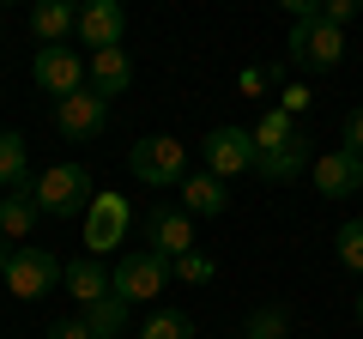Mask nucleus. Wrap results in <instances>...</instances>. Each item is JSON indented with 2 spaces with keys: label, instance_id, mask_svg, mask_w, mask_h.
I'll return each instance as SVG.
<instances>
[{
  "label": "nucleus",
  "instance_id": "f03ea898",
  "mask_svg": "<svg viewBox=\"0 0 363 339\" xmlns=\"http://www.w3.org/2000/svg\"><path fill=\"white\" fill-rule=\"evenodd\" d=\"M30 200H37V212L43 218H73V212H91V176L79 164H55V170H43L37 182H30Z\"/></svg>",
  "mask_w": 363,
  "mask_h": 339
},
{
  "label": "nucleus",
  "instance_id": "9b49d317",
  "mask_svg": "<svg viewBox=\"0 0 363 339\" xmlns=\"http://www.w3.org/2000/svg\"><path fill=\"white\" fill-rule=\"evenodd\" d=\"M145 236H152V255H164V261L194 255V218H188L182 206H152V218H145Z\"/></svg>",
  "mask_w": 363,
  "mask_h": 339
},
{
  "label": "nucleus",
  "instance_id": "ddd939ff",
  "mask_svg": "<svg viewBox=\"0 0 363 339\" xmlns=\"http://www.w3.org/2000/svg\"><path fill=\"white\" fill-rule=\"evenodd\" d=\"M121 30H128V13H121L116 0H91V6H79V37H85V49H121Z\"/></svg>",
  "mask_w": 363,
  "mask_h": 339
},
{
  "label": "nucleus",
  "instance_id": "393cba45",
  "mask_svg": "<svg viewBox=\"0 0 363 339\" xmlns=\"http://www.w3.org/2000/svg\"><path fill=\"white\" fill-rule=\"evenodd\" d=\"M248 339H285V315L279 309H255L248 315Z\"/></svg>",
  "mask_w": 363,
  "mask_h": 339
},
{
  "label": "nucleus",
  "instance_id": "20e7f679",
  "mask_svg": "<svg viewBox=\"0 0 363 339\" xmlns=\"http://www.w3.org/2000/svg\"><path fill=\"white\" fill-rule=\"evenodd\" d=\"M6 291L13 297H25V303H37V297H49L55 285H61V261H55L49 248H37V243H25V248H13V261H6Z\"/></svg>",
  "mask_w": 363,
  "mask_h": 339
},
{
  "label": "nucleus",
  "instance_id": "6e6552de",
  "mask_svg": "<svg viewBox=\"0 0 363 339\" xmlns=\"http://www.w3.org/2000/svg\"><path fill=\"white\" fill-rule=\"evenodd\" d=\"M109 128V104L97 91H73V97H61V104H55V133H61V140H97V133Z\"/></svg>",
  "mask_w": 363,
  "mask_h": 339
},
{
  "label": "nucleus",
  "instance_id": "a878e982",
  "mask_svg": "<svg viewBox=\"0 0 363 339\" xmlns=\"http://www.w3.org/2000/svg\"><path fill=\"white\" fill-rule=\"evenodd\" d=\"M309 104H315V97L303 91V85H279V109H285L291 121H297V116H303V109H309Z\"/></svg>",
  "mask_w": 363,
  "mask_h": 339
},
{
  "label": "nucleus",
  "instance_id": "f8f14e48",
  "mask_svg": "<svg viewBox=\"0 0 363 339\" xmlns=\"http://www.w3.org/2000/svg\"><path fill=\"white\" fill-rule=\"evenodd\" d=\"M315 194L321 200H345V194H357L363 188V157H351L345 145H339V152H321L315 157Z\"/></svg>",
  "mask_w": 363,
  "mask_h": 339
},
{
  "label": "nucleus",
  "instance_id": "b1692460",
  "mask_svg": "<svg viewBox=\"0 0 363 339\" xmlns=\"http://www.w3.org/2000/svg\"><path fill=\"white\" fill-rule=\"evenodd\" d=\"M212 273H218V267H212V255H200V248L176 261V279H182V285H212Z\"/></svg>",
  "mask_w": 363,
  "mask_h": 339
},
{
  "label": "nucleus",
  "instance_id": "7c9ffc66",
  "mask_svg": "<svg viewBox=\"0 0 363 339\" xmlns=\"http://www.w3.org/2000/svg\"><path fill=\"white\" fill-rule=\"evenodd\" d=\"M357 327H363V291H357Z\"/></svg>",
  "mask_w": 363,
  "mask_h": 339
},
{
  "label": "nucleus",
  "instance_id": "c85d7f7f",
  "mask_svg": "<svg viewBox=\"0 0 363 339\" xmlns=\"http://www.w3.org/2000/svg\"><path fill=\"white\" fill-rule=\"evenodd\" d=\"M49 339H97V333H91L85 315H79V321H55V327H49Z\"/></svg>",
  "mask_w": 363,
  "mask_h": 339
},
{
  "label": "nucleus",
  "instance_id": "bb28decb",
  "mask_svg": "<svg viewBox=\"0 0 363 339\" xmlns=\"http://www.w3.org/2000/svg\"><path fill=\"white\" fill-rule=\"evenodd\" d=\"M321 18H327L333 30H345L351 18H357V0H327V6H321Z\"/></svg>",
  "mask_w": 363,
  "mask_h": 339
},
{
  "label": "nucleus",
  "instance_id": "dca6fc26",
  "mask_svg": "<svg viewBox=\"0 0 363 339\" xmlns=\"http://www.w3.org/2000/svg\"><path fill=\"white\" fill-rule=\"evenodd\" d=\"M224 206H230V188H224L218 176H206V170H200V176H188V182H182V212H188V218H218Z\"/></svg>",
  "mask_w": 363,
  "mask_h": 339
},
{
  "label": "nucleus",
  "instance_id": "2f4dec72",
  "mask_svg": "<svg viewBox=\"0 0 363 339\" xmlns=\"http://www.w3.org/2000/svg\"><path fill=\"white\" fill-rule=\"evenodd\" d=\"M285 339H291V333H285Z\"/></svg>",
  "mask_w": 363,
  "mask_h": 339
},
{
  "label": "nucleus",
  "instance_id": "2eb2a0df",
  "mask_svg": "<svg viewBox=\"0 0 363 339\" xmlns=\"http://www.w3.org/2000/svg\"><path fill=\"white\" fill-rule=\"evenodd\" d=\"M30 30H37L43 49H61L67 30H79V6H67V0H37V6H30Z\"/></svg>",
  "mask_w": 363,
  "mask_h": 339
},
{
  "label": "nucleus",
  "instance_id": "423d86ee",
  "mask_svg": "<svg viewBox=\"0 0 363 339\" xmlns=\"http://www.w3.org/2000/svg\"><path fill=\"white\" fill-rule=\"evenodd\" d=\"M169 279H176V261H164V255H152V248H140V255H128V261L116 267V297L133 309V303H152Z\"/></svg>",
  "mask_w": 363,
  "mask_h": 339
},
{
  "label": "nucleus",
  "instance_id": "0eeeda50",
  "mask_svg": "<svg viewBox=\"0 0 363 339\" xmlns=\"http://www.w3.org/2000/svg\"><path fill=\"white\" fill-rule=\"evenodd\" d=\"M255 164H260V152H255V133L248 128H212L206 133V176L230 182V176H242Z\"/></svg>",
  "mask_w": 363,
  "mask_h": 339
},
{
  "label": "nucleus",
  "instance_id": "c756f323",
  "mask_svg": "<svg viewBox=\"0 0 363 339\" xmlns=\"http://www.w3.org/2000/svg\"><path fill=\"white\" fill-rule=\"evenodd\" d=\"M6 261H13V248H6V236H0V273H6Z\"/></svg>",
  "mask_w": 363,
  "mask_h": 339
},
{
  "label": "nucleus",
  "instance_id": "4468645a",
  "mask_svg": "<svg viewBox=\"0 0 363 339\" xmlns=\"http://www.w3.org/2000/svg\"><path fill=\"white\" fill-rule=\"evenodd\" d=\"M128 85H133V61L121 49H97L85 61V91H97L104 104H109V97H121Z\"/></svg>",
  "mask_w": 363,
  "mask_h": 339
},
{
  "label": "nucleus",
  "instance_id": "9d476101",
  "mask_svg": "<svg viewBox=\"0 0 363 339\" xmlns=\"http://www.w3.org/2000/svg\"><path fill=\"white\" fill-rule=\"evenodd\" d=\"M30 79H37L43 91L61 104V97L85 91V61H79L73 49H37V61H30Z\"/></svg>",
  "mask_w": 363,
  "mask_h": 339
},
{
  "label": "nucleus",
  "instance_id": "a211bd4d",
  "mask_svg": "<svg viewBox=\"0 0 363 339\" xmlns=\"http://www.w3.org/2000/svg\"><path fill=\"white\" fill-rule=\"evenodd\" d=\"M67 291H73V297L91 309V303H104L109 291H116V279L104 273V261H91V255H85V261H73V267H67Z\"/></svg>",
  "mask_w": 363,
  "mask_h": 339
},
{
  "label": "nucleus",
  "instance_id": "4be33fe9",
  "mask_svg": "<svg viewBox=\"0 0 363 339\" xmlns=\"http://www.w3.org/2000/svg\"><path fill=\"white\" fill-rule=\"evenodd\" d=\"M333 243H339V267H345V273H363V224L351 218L345 230L333 236Z\"/></svg>",
  "mask_w": 363,
  "mask_h": 339
},
{
  "label": "nucleus",
  "instance_id": "cd10ccee",
  "mask_svg": "<svg viewBox=\"0 0 363 339\" xmlns=\"http://www.w3.org/2000/svg\"><path fill=\"white\" fill-rule=\"evenodd\" d=\"M345 152H351V157H363V104L345 116Z\"/></svg>",
  "mask_w": 363,
  "mask_h": 339
},
{
  "label": "nucleus",
  "instance_id": "412c9836",
  "mask_svg": "<svg viewBox=\"0 0 363 339\" xmlns=\"http://www.w3.org/2000/svg\"><path fill=\"white\" fill-rule=\"evenodd\" d=\"M140 339H194V321H188L182 309H157L152 321L140 327Z\"/></svg>",
  "mask_w": 363,
  "mask_h": 339
},
{
  "label": "nucleus",
  "instance_id": "f257e3e1",
  "mask_svg": "<svg viewBox=\"0 0 363 339\" xmlns=\"http://www.w3.org/2000/svg\"><path fill=\"white\" fill-rule=\"evenodd\" d=\"M248 133H255V152H260L255 170L267 176V182H291V176H303V164H309V133H303L285 109H267Z\"/></svg>",
  "mask_w": 363,
  "mask_h": 339
},
{
  "label": "nucleus",
  "instance_id": "aec40b11",
  "mask_svg": "<svg viewBox=\"0 0 363 339\" xmlns=\"http://www.w3.org/2000/svg\"><path fill=\"white\" fill-rule=\"evenodd\" d=\"M0 188H6V194L25 188V140H18V133H0Z\"/></svg>",
  "mask_w": 363,
  "mask_h": 339
},
{
  "label": "nucleus",
  "instance_id": "1a4fd4ad",
  "mask_svg": "<svg viewBox=\"0 0 363 339\" xmlns=\"http://www.w3.org/2000/svg\"><path fill=\"white\" fill-rule=\"evenodd\" d=\"M128 218H133V212H128L121 194H97V200H91V212H85V255H91V261L109 255V248L128 236Z\"/></svg>",
  "mask_w": 363,
  "mask_h": 339
},
{
  "label": "nucleus",
  "instance_id": "6ab92c4d",
  "mask_svg": "<svg viewBox=\"0 0 363 339\" xmlns=\"http://www.w3.org/2000/svg\"><path fill=\"white\" fill-rule=\"evenodd\" d=\"M85 327H91L97 339H116L121 327H128V303H121L116 291H109L104 303H91V309H85Z\"/></svg>",
  "mask_w": 363,
  "mask_h": 339
},
{
  "label": "nucleus",
  "instance_id": "39448f33",
  "mask_svg": "<svg viewBox=\"0 0 363 339\" xmlns=\"http://www.w3.org/2000/svg\"><path fill=\"white\" fill-rule=\"evenodd\" d=\"M285 49H291V61L315 67V73H333V67L345 61V30H333L327 18H297Z\"/></svg>",
  "mask_w": 363,
  "mask_h": 339
},
{
  "label": "nucleus",
  "instance_id": "7ed1b4c3",
  "mask_svg": "<svg viewBox=\"0 0 363 339\" xmlns=\"http://www.w3.org/2000/svg\"><path fill=\"white\" fill-rule=\"evenodd\" d=\"M128 170L145 188H182L188 182V145L169 140V133H152V140H140L128 152Z\"/></svg>",
  "mask_w": 363,
  "mask_h": 339
},
{
  "label": "nucleus",
  "instance_id": "f3484780",
  "mask_svg": "<svg viewBox=\"0 0 363 339\" xmlns=\"http://www.w3.org/2000/svg\"><path fill=\"white\" fill-rule=\"evenodd\" d=\"M37 200H30V188H18V194H0V236L6 243H25L30 230H37Z\"/></svg>",
  "mask_w": 363,
  "mask_h": 339
},
{
  "label": "nucleus",
  "instance_id": "5701e85b",
  "mask_svg": "<svg viewBox=\"0 0 363 339\" xmlns=\"http://www.w3.org/2000/svg\"><path fill=\"white\" fill-rule=\"evenodd\" d=\"M272 85H279V67H242V73H236V91H242V97H267L272 91Z\"/></svg>",
  "mask_w": 363,
  "mask_h": 339
}]
</instances>
